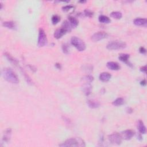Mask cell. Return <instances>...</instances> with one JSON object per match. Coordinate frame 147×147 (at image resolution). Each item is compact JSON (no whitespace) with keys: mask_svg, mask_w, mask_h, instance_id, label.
I'll return each mask as SVG.
<instances>
[{"mask_svg":"<svg viewBox=\"0 0 147 147\" xmlns=\"http://www.w3.org/2000/svg\"><path fill=\"white\" fill-rule=\"evenodd\" d=\"M2 75L6 81L11 83L17 84L19 82L17 75L10 69H4L2 71Z\"/></svg>","mask_w":147,"mask_h":147,"instance_id":"1","label":"cell"},{"mask_svg":"<svg viewBox=\"0 0 147 147\" xmlns=\"http://www.w3.org/2000/svg\"><path fill=\"white\" fill-rule=\"evenodd\" d=\"M60 146L62 147H70V146H85L86 145L81 139H76V138H71L66 140L64 143L60 144Z\"/></svg>","mask_w":147,"mask_h":147,"instance_id":"2","label":"cell"},{"mask_svg":"<svg viewBox=\"0 0 147 147\" xmlns=\"http://www.w3.org/2000/svg\"><path fill=\"white\" fill-rule=\"evenodd\" d=\"M71 43L74 47H75L79 51H83L86 48V45L85 42L78 37H72Z\"/></svg>","mask_w":147,"mask_h":147,"instance_id":"3","label":"cell"},{"mask_svg":"<svg viewBox=\"0 0 147 147\" xmlns=\"http://www.w3.org/2000/svg\"><path fill=\"white\" fill-rule=\"evenodd\" d=\"M127 47V44L121 41H112L109 43L106 46L109 50H122Z\"/></svg>","mask_w":147,"mask_h":147,"instance_id":"4","label":"cell"},{"mask_svg":"<svg viewBox=\"0 0 147 147\" xmlns=\"http://www.w3.org/2000/svg\"><path fill=\"white\" fill-rule=\"evenodd\" d=\"M47 44V38L44 30L40 28L39 30V36H38V45L39 47H44Z\"/></svg>","mask_w":147,"mask_h":147,"instance_id":"5","label":"cell"},{"mask_svg":"<svg viewBox=\"0 0 147 147\" xmlns=\"http://www.w3.org/2000/svg\"><path fill=\"white\" fill-rule=\"evenodd\" d=\"M108 139L109 141L116 145H119L122 143V137L120 134L117 133H113L108 136Z\"/></svg>","mask_w":147,"mask_h":147,"instance_id":"6","label":"cell"},{"mask_svg":"<svg viewBox=\"0 0 147 147\" xmlns=\"http://www.w3.org/2000/svg\"><path fill=\"white\" fill-rule=\"evenodd\" d=\"M108 37V34L105 32H98L94 33L93 35L91 36V40L93 41L97 42L99 41L102 40L106 39Z\"/></svg>","mask_w":147,"mask_h":147,"instance_id":"7","label":"cell"},{"mask_svg":"<svg viewBox=\"0 0 147 147\" xmlns=\"http://www.w3.org/2000/svg\"><path fill=\"white\" fill-rule=\"evenodd\" d=\"M120 135L122 137V139H124L125 140H129L134 136V132L132 130H126L122 132Z\"/></svg>","mask_w":147,"mask_h":147,"instance_id":"8","label":"cell"},{"mask_svg":"<svg viewBox=\"0 0 147 147\" xmlns=\"http://www.w3.org/2000/svg\"><path fill=\"white\" fill-rule=\"evenodd\" d=\"M67 32H67V30L62 27L60 28L57 29L55 30L54 32V37L55 38H56V39H59L60 38H62V37Z\"/></svg>","mask_w":147,"mask_h":147,"instance_id":"9","label":"cell"},{"mask_svg":"<svg viewBox=\"0 0 147 147\" xmlns=\"http://www.w3.org/2000/svg\"><path fill=\"white\" fill-rule=\"evenodd\" d=\"M134 25L139 27H144L147 26V20L145 18H137L133 21Z\"/></svg>","mask_w":147,"mask_h":147,"instance_id":"10","label":"cell"},{"mask_svg":"<svg viewBox=\"0 0 147 147\" xmlns=\"http://www.w3.org/2000/svg\"><path fill=\"white\" fill-rule=\"evenodd\" d=\"M106 66L108 68L111 70H113V71H118V70H120L121 67L119 66V64L114 62H109L107 63Z\"/></svg>","mask_w":147,"mask_h":147,"instance_id":"11","label":"cell"},{"mask_svg":"<svg viewBox=\"0 0 147 147\" xmlns=\"http://www.w3.org/2000/svg\"><path fill=\"white\" fill-rule=\"evenodd\" d=\"M112 78V75L107 72H103L100 74L99 76V80L103 82H108Z\"/></svg>","mask_w":147,"mask_h":147,"instance_id":"12","label":"cell"},{"mask_svg":"<svg viewBox=\"0 0 147 147\" xmlns=\"http://www.w3.org/2000/svg\"><path fill=\"white\" fill-rule=\"evenodd\" d=\"M85 83H86L83 85V86L82 90L86 96H89L91 93L92 86L90 84V83H86V82Z\"/></svg>","mask_w":147,"mask_h":147,"instance_id":"13","label":"cell"},{"mask_svg":"<svg viewBox=\"0 0 147 147\" xmlns=\"http://www.w3.org/2000/svg\"><path fill=\"white\" fill-rule=\"evenodd\" d=\"M130 57V55L127 54H121L119 55L118 56V59L119 60L121 61V62L125 63L126 64H127L128 65H130V64H129V63L128 62L129 59Z\"/></svg>","mask_w":147,"mask_h":147,"instance_id":"14","label":"cell"},{"mask_svg":"<svg viewBox=\"0 0 147 147\" xmlns=\"http://www.w3.org/2000/svg\"><path fill=\"white\" fill-rule=\"evenodd\" d=\"M137 129L141 134H145L146 132V127L141 120H139L137 122Z\"/></svg>","mask_w":147,"mask_h":147,"instance_id":"15","label":"cell"},{"mask_svg":"<svg viewBox=\"0 0 147 147\" xmlns=\"http://www.w3.org/2000/svg\"><path fill=\"white\" fill-rule=\"evenodd\" d=\"M87 105L91 109H96L99 108L100 106V103L97 101L88 100Z\"/></svg>","mask_w":147,"mask_h":147,"instance_id":"16","label":"cell"},{"mask_svg":"<svg viewBox=\"0 0 147 147\" xmlns=\"http://www.w3.org/2000/svg\"><path fill=\"white\" fill-rule=\"evenodd\" d=\"M2 25L4 27L10 29H15L16 28V24L13 21H5L2 23Z\"/></svg>","mask_w":147,"mask_h":147,"instance_id":"17","label":"cell"},{"mask_svg":"<svg viewBox=\"0 0 147 147\" xmlns=\"http://www.w3.org/2000/svg\"><path fill=\"white\" fill-rule=\"evenodd\" d=\"M5 56L7 58V59L9 61V62H10L11 63L13 64V65L17 66L18 67H20L19 65H18V61L16 59H15L14 58H13V57H12L10 54H9L7 52H5Z\"/></svg>","mask_w":147,"mask_h":147,"instance_id":"18","label":"cell"},{"mask_svg":"<svg viewBox=\"0 0 147 147\" xmlns=\"http://www.w3.org/2000/svg\"><path fill=\"white\" fill-rule=\"evenodd\" d=\"M98 20L101 23L103 24H109L111 22V20L108 16H104V15H100Z\"/></svg>","mask_w":147,"mask_h":147,"instance_id":"19","label":"cell"},{"mask_svg":"<svg viewBox=\"0 0 147 147\" xmlns=\"http://www.w3.org/2000/svg\"><path fill=\"white\" fill-rule=\"evenodd\" d=\"M69 23L71 24V27L73 28H75L78 26V20L76 19V18L72 17V16H70L69 17Z\"/></svg>","mask_w":147,"mask_h":147,"instance_id":"20","label":"cell"},{"mask_svg":"<svg viewBox=\"0 0 147 147\" xmlns=\"http://www.w3.org/2000/svg\"><path fill=\"white\" fill-rule=\"evenodd\" d=\"M124 99L122 98H118L113 102V105L115 106H119L124 103Z\"/></svg>","mask_w":147,"mask_h":147,"instance_id":"21","label":"cell"},{"mask_svg":"<svg viewBox=\"0 0 147 147\" xmlns=\"http://www.w3.org/2000/svg\"><path fill=\"white\" fill-rule=\"evenodd\" d=\"M10 134H11V129H8V130H6L4 137H3V141L5 142H8L9 140H10Z\"/></svg>","mask_w":147,"mask_h":147,"instance_id":"22","label":"cell"},{"mask_svg":"<svg viewBox=\"0 0 147 147\" xmlns=\"http://www.w3.org/2000/svg\"><path fill=\"white\" fill-rule=\"evenodd\" d=\"M110 16L115 18V19H121L122 17V14L120 12H113L110 13Z\"/></svg>","mask_w":147,"mask_h":147,"instance_id":"23","label":"cell"},{"mask_svg":"<svg viewBox=\"0 0 147 147\" xmlns=\"http://www.w3.org/2000/svg\"><path fill=\"white\" fill-rule=\"evenodd\" d=\"M82 80L86 83H91L93 81L94 77L91 75H86L82 78Z\"/></svg>","mask_w":147,"mask_h":147,"instance_id":"24","label":"cell"},{"mask_svg":"<svg viewBox=\"0 0 147 147\" xmlns=\"http://www.w3.org/2000/svg\"><path fill=\"white\" fill-rule=\"evenodd\" d=\"M51 20L54 25H55V24H57L60 21V17L58 15L55 14L52 17Z\"/></svg>","mask_w":147,"mask_h":147,"instance_id":"25","label":"cell"},{"mask_svg":"<svg viewBox=\"0 0 147 147\" xmlns=\"http://www.w3.org/2000/svg\"><path fill=\"white\" fill-rule=\"evenodd\" d=\"M84 13H85V15L86 16H87L88 17H93V12L90 10H88V9H86V10H84Z\"/></svg>","mask_w":147,"mask_h":147,"instance_id":"26","label":"cell"},{"mask_svg":"<svg viewBox=\"0 0 147 147\" xmlns=\"http://www.w3.org/2000/svg\"><path fill=\"white\" fill-rule=\"evenodd\" d=\"M62 50H63V52L64 54H68L69 51V45L66 44H63V46H62Z\"/></svg>","mask_w":147,"mask_h":147,"instance_id":"27","label":"cell"},{"mask_svg":"<svg viewBox=\"0 0 147 147\" xmlns=\"http://www.w3.org/2000/svg\"><path fill=\"white\" fill-rule=\"evenodd\" d=\"M74 7L71 5H66V6H64L62 8V10L64 12H67V11H69V10H70L71 8H73Z\"/></svg>","mask_w":147,"mask_h":147,"instance_id":"28","label":"cell"},{"mask_svg":"<svg viewBox=\"0 0 147 147\" xmlns=\"http://www.w3.org/2000/svg\"><path fill=\"white\" fill-rule=\"evenodd\" d=\"M139 51H140V52L141 54H146V49L144 48V47H141L140 48H139Z\"/></svg>","mask_w":147,"mask_h":147,"instance_id":"29","label":"cell"},{"mask_svg":"<svg viewBox=\"0 0 147 147\" xmlns=\"http://www.w3.org/2000/svg\"><path fill=\"white\" fill-rule=\"evenodd\" d=\"M140 71L144 72V73H145L146 74V66H143L142 67H141L140 68Z\"/></svg>","mask_w":147,"mask_h":147,"instance_id":"30","label":"cell"},{"mask_svg":"<svg viewBox=\"0 0 147 147\" xmlns=\"http://www.w3.org/2000/svg\"><path fill=\"white\" fill-rule=\"evenodd\" d=\"M140 84L141 85H142L143 86H146V80L145 79H144V80H143L142 81H141L140 82Z\"/></svg>","mask_w":147,"mask_h":147,"instance_id":"31","label":"cell"},{"mask_svg":"<svg viewBox=\"0 0 147 147\" xmlns=\"http://www.w3.org/2000/svg\"><path fill=\"white\" fill-rule=\"evenodd\" d=\"M127 111L128 113H129V114H130V113L133 112V109L130 108H128L127 109Z\"/></svg>","mask_w":147,"mask_h":147,"instance_id":"32","label":"cell"},{"mask_svg":"<svg viewBox=\"0 0 147 147\" xmlns=\"http://www.w3.org/2000/svg\"><path fill=\"white\" fill-rule=\"evenodd\" d=\"M55 66H56V67L57 69H61V65H60V64L56 63V64H55Z\"/></svg>","mask_w":147,"mask_h":147,"instance_id":"33","label":"cell"},{"mask_svg":"<svg viewBox=\"0 0 147 147\" xmlns=\"http://www.w3.org/2000/svg\"><path fill=\"white\" fill-rule=\"evenodd\" d=\"M79 2H81V3H85V2H86V1H79Z\"/></svg>","mask_w":147,"mask_h":147,"instance_id":"34","label":"cell"}]
</instances>
